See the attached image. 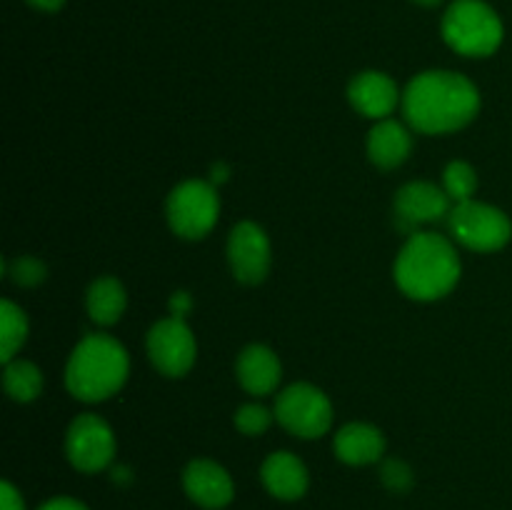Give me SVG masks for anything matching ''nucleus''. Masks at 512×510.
<instances>
[{"instance_id":"f257e3e1","label":"nucleus","mask_w":512,"mask_h":510,"mask_svg":"<svg viewBox=\"0 0 512 510\" xmlns=\"http://www.w3.org/2000/svg\"><path fill=\"white\" fill-rule=\"evenodd\" d=\"M478 110V88L453 70H428L415 75L403 93L405 120L425 135L465 128Z\"/></svg>"},{"instance_id":"f03ea898","label":"nucleus","mask_w":512,"mask_h":510,"mask_svg":"<svg viewBox=\"0 0 512 510\" xmlns=\"http://www.w3.org/2000/svg\"><path fill=\"white\" fill-rule=\"evenodd\" d=\"M458 253L453 243L438 233H413L395 260V283L408 298H445L460 280Z\"/></svg>"},{"instance_id":"7ed1b4c3","label":"nucleus","mask_w":512,"mask_h":510,"mask_svg":"<svg viewBox=\"0 0 512 510\" xmlns=\"http://www.w3.org/2000/svg\"><path fill=\"white\" fill-rule=\"evenodd\" d=\"M128 373V350L110 335L93 333L75 345L65 368V385L73 398L100 403L123 388Z\"/></svg>"},{"instance_id":"20e7f679","label":"nucleus","mask_w":512,"mask_h":510,"mask_svg":"<svg viewBox=\"0 0 512 510\" xmlns=\"http://www.w3.org/2000/svg\"><path fill=\"white\" fill-rule=\"evenodd\" d=\"M443 38L455 53L485 58L503 43V23L483 0H455L443 18Z\"/></svg>"},{"instance_id":"39448f33","label":"nucleus","mask_w":512,"mask_h":510,"mask_svg":"<svg viewBox=\"0 0 512 510\" xmlns=\"http://www.w3.org/2000/svg\"><path fill=\"white\" fill-rule=\"evenodd\" d=\"M448 228L460 245L478 253H495L512 238V223L500 208L478 200L458 203L448 215Z\"/></svg>"},{"instance_id":"423d86ee","label":"nucleus","mask_w":512,"mask_h":510,"mask_svg":"<svg viewBox=\"0 0 512 510\" xmlns=\"http://www.w3.org/2000/svg\"><path fill=\"white\" fill-rule=\"evenodd\" d=\"M168 223L175 235L200 240L215 228L220 213V198L213 183L185 180L168 195Z\"/></svg>"},{"instance_id":"0eeeda50","label":"nucleus","mask_w":512,"mask_h":510,"mask_svg":"<svg viewBox=\"0 0 512 510\" xmlns=\"http://www.w3.org/2000/svg\"><path fill=\"white\" fill-rule=\"evenodd\" d=\"M275 418L295 438L313 440L328 433L333 425V405L315 385L295 383L275 400Z\"/></svg>"},{"instance_id":"6e6552de","label":"nucleus","mask_w":512,"mask_h":510,"mask_svg":"<svg viewBox=\"0 0 512 510\" xmlns=\"http://www.w3.org/2000/svg\"><path fill=\"white\" fill-rule=\"evenodd\" d=\"M65 455L80 473H100L115 458V435L103 418L85 413L70 423L65 435Z\"/></svg>"},{"instance_id":"1a4fd4ad","label":"nucleus","mask_w":512,"mask_h":510,"mask_svg":"<svg viewBox=\"0 0 512 510\" xmlns=\"http://www.w3.org/2000/svg\"><path fill=\"white\" fill-rule=\"evenodd\" d=\"M148 355L155 368L168 378H183L195 363L198 345L183 318H165L150 328Z\"/></svg>"},{"instance_id":"9d476101","label":"nucleus","mask_w":512,"mask_h":510,"mask_svg":"<svg viewBox=\"0 0 512 510\" xmlns=\"http://www.w3.org/2000/svg\"><path fill=\"white\" fill-rule=\"evenodd\" d=\"M228 260L233 275L245 285H258L268 278L270 270V240L260 225L238 223L230 230L228 238Z\"/></svg>"},{"instance_id":"9b49d317","label":"nucleus","mask_w":512,"mask_h":510,"mask_svg":"<svg viewBox=\"0 0 512 510\" xmlns=\"http://www.w3.org/2000/svg\"><path fill=\"white\" fill-rule=\"evenodd\" d=\"M183 490L203 510H223L235 498V485L228 470L208 458L188 463L183 470Z\"/></svg>"},{"instance_id":"f8f14e48","label":"nucleus","mask_w":512,"mask_h":510,"mask_svg":"<svg viewBox=\"0 0 512 510\" xmlns=\"http://www.w3.org/2000/svg\"><path fill=\"white\" fill-rule=\"evenodd\" d=\"M450 210L453 208H450L448 193L440 190L438 185L423 183V180L403 185L395 195V215L405 230H415L425 223H438L440 218H448Z\"/></svg>"},{"instance_id":"ddd939ff","label":"nucleus","mask_w":512,"mask_h":510,"mask_svg":"<svg viewBox=\"0 0 512 510\" xmlns=\"http://www.w3.org/2000/svg\"><path fill=\"white\" fill-rule=\"evenodd\" d=\"M348 98L360 115L373 120H385L400 103L395 80L378 70H365V73L355 75L348 88Z\"/></svg>"},{"instance_id":"4468645a","label":"nucleus","mask_w":512,"mask_h":510,"mask_svg":"<svg viewBox=\"0 0 512 510\" xmlns=\"http://www.w3.org/2000/svg\"><path fill=\"white\" fill-rule=\"evenodd\" d=\"M260 480L273 498L285 500V503L303 498L310 485L305 463L288 450H278V453H270L265 458L263 468H260Z\"/></svg>"},{"instance_id":"2eb2a0df","label":"nucleus","mask_w":512,"mask_h":510,"mask_svg":"<svg viewBox=\"0 0 512 510\" xmlns=\"http://www.w3.org/2000/svg\"><path fill=\"white\" fill-rule=\"evenodd\" d=\"M333 450L340 463L353 465H373L385 453V435L368 423H350L335 433Z\"/></svg>"},{"instance_id":"dca6fc26","label":"nucleus","mask_w":512,"mask_h":510,"mask_svg":"<svg viewBox=\"0 0 512 510\" xmlns=\"http://www.w3.org/2000/svg\"><path fill=\"white\" fill-rule=\"evenodd\" d=\"M238 383L248 390L250 395H268L278 388L280 378H283V368H280L278 355L265 345H248L243 353L238 355Z\"/></svg>"},{"instance_id":"f3484780","label":"nucleus","mask_w":512,"mask_h":510,"mask_svg":"<svg viewBox=\"0 0 512 510\" xmlns=\"http://www.w3.org/2000/svg\"><path fill=\"white\" fill-rule=\"evenodd\" d=\"M410 150H413V138H410L408 128L400 125L398 120H378L368 135V155L378 168L393 170L408 160Z\"/></svg>"},{"instance_id":"a211bd4d","label":"nucleus","mask_w":512,"mask_h":510,"mask_svg":"<svg viewBox=\"0 0 512 510\" xmlns=\"http://www.w3.org/2000/svg\"><path fill=\"white\" fill-rule=\"evenodd\" d=\"M125 303H128V295L120 280L115 278H98L85 295L90 320L98 325L118 323L125 313Z\"/></svg>"},{"instance_id":"6ab92c4d","label":"nucleus","mask_w":512,"mask_h":510,"mask_svg":"<svg viewBox=\"0 0 512 510\" xmlns=\"http://www.w3.org/2000/svg\"><path fill=\"white\" fill-rule=\"evenodd\" d=\"M3 385L5 393L15 400V403H30L40 395L43 390V373L35 363L30 360H10L5 363V373H3Z\"/></svg>"},{"instance_id":"aec40b11","label":"nucleus","mask_w":512,"mask_h":510,"mask_svg":"<svg viewBox=\"0 0 512 510\" xmlns=\"http://www.w3.org/2000/svg\"><path fill=\"white\" fill-rule=\"evenodd\" d=\"M25 338H28V318L18 305L3 300L0 305V358L3 363L15 360V353L23 348Z\"/></svg>"},{"instance_id":"412c9836","label":"nucleus","mask_w":512,"mask_h":510,"mask_svg":"<svg viewBox=\"0 0 512 510\" xmlns=\"http://www.w3.org/2000/svg\"><path fill=\"white\" fill-rule=\"evenodd\" d=\"M443 185L445 193L455 203H465V200H473L475 190H478V173L470 163L463 160H453V163L445 168L443 173Z\"/></svg>"},{"instance_id":"4be33fe9","label":"nucleus","mask_w":512,"mask_h":510,"mask_svg":"<svg viewBox=\"0 0 512 510\" xmlns=\"http://www.w3.org/2000/svg\"><path fill=\"white\" fill-rule=\"evenodd\" d=\"M273 415L268 408L258 403H248V405H240L235 410V428L240 430L243 435H260L270 428L273 423Z\"/></svg>"},{"instance_id":"5701e85b","label":"nucleus","mask_w":512,"mask_h":510,"mask_svg":"<svg viewBox=\"0 0 512 510\" xmlns=\"http://www.w3.org/2000/svg\"><path fill=\"white\" fill-rule=\"evenodd\" d=\"M5 270L13 283L23 285V288H33L45 280V265L33 255H23V258H15L13 263H5Z\"/></svg>"},{"instance_id":"b1692460","label":"nucleus","mask_w":512,"mask_h":510,"mask_svg":"<svg viewBox=\"0 0 512 510\" xmlns=\"http://www.w3.org/2000/svg\"><path fill=\"white\" fill-rule=\"evenodd\" d=\"M380 480H383L385 488L393 490V493H408V490L413 488L415 478L408 463H403V460L398 458H390L383 460V465H380Z\"/></svg>"},{"instance_id":"393cba45","label":"nucleus","mask_w":512,"mask_h":510,"mask_svg":"<svg viewBox=\"0 0 512 510\" xmlns=\"http://www.w3.org/2000/svg\"><path fill=\"white\" fill-rule=\"evenodd\" d=\"M0 510H25V500L13 483L0 485Z\"/></svg>"},{"instance_id":"a878e982","label":"nucleus","mask_w":512,"mask_h":510,"mask_svg":"<svg viewBox=\"0 0 512 510\" xmlns=\"http://www.w3.org/2000/svg\"><path fill=\"white\" fill-rule=\"evenodd\" d=\"M38 510H90V508L85 503H80V500L68 498V495H55V498L45 500Z\"/></svg>"},{"instance_id":"bb28decb","label":"nucleus","mask_w":512,"mask_h":510,"mask_svg":"<svg viewBox=\"0 0 512 510\" xmlns=\"http://www.w3.org/2000/svg\"><path fill=\"white\" fill-rule=\"evenodd\" d=\"M190 295L188 293H175L173 300H170V310H173V318H183L190 310Z\"/></svg>"},{"instance_id":"cd10ccee","label":"nucleus","mask_w":512,"mask_h":510,"mask_svg":"<svg viewBox=\"0 0 512 510\" xmlns=\"http://www.w3.org/2000/svg\"><path fill=\"white\" fill-rule=\"evenodd\" d=\"M33 8L38 10H48V13H53V10H60L65 5V0H28Z\"/></svg>"},{"instance_id":"c85d7f7f","label":"nucleus","mask_w":512,"mask_h":510,"mask_svg":"<svg viewBox=\"0 0 512 510\" xmlns=\"http://www.w3.org/2000/svg\"><path fill=\"white\" fill-rule=\"evenodd\" d=\"M225 180H228V168H225V165H215L213 168V180H210V183H225Z\"/></svg>"},{"instance_id":"c756f323","label":"nucleus","mask_w":512,"mask_h":510,"mask_svg":"<svg viewBox=\"0 0 512 510\" xmlns=\"http://www.w3.org/2000/svg\"><path fill=\"white\" fill-rule=\"evenodd\" d=\"M418 5H425V8H433V5H438L440 0H415Z\"/></svg>"}]
</instances>
